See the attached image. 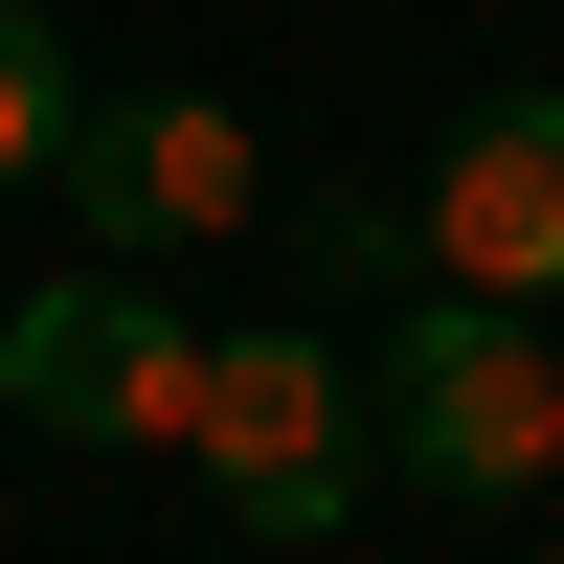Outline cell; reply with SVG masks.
<instances>
[{
	"label": "cell",
	"mask_w": 564,
	"mask_h": 564,
	"mask_svg": "<svg viewBox=\"0 0 564 564\" xmlns=\"http://www.w3.org/2000/svg\"><path fill=\"white\" fill-rule=\"evenodd\" d=\"M181 452H204V497H226L249 542H339L361 475H384V406H361V361L316 339V316H249V339H204Z\"/></svg>",
	"instance_id": "6da1fadb"
},
{
	"label": "cell",
	"mask_w": 564,
	"mask_h": 564,
	"mask_svg": "<svg viewBox=\"0 0 564 564\" xmlns=\"http://www.w3.org/2000/svg\"><path fill=\"white\" fill-rule=\"evenodd\" d=\"M361 406H384V475H430V497H542L564 475V339L497 316V294H406Z\"/></svg>",
	"instance_id": "7a4b0ae2"
},
{
	"label": "cell",
	"mask_w": 564,
	"mask_h": 564,
	"mask_svg": "<svg viewBox=\"0 0 564 564\" xmlns=\"http://www.w3.org/2000/svg\"><path fill=\"white\" fill-rule=\"evenodd\" d=\"M0 406L68 452H181V406H204V339H181V294H135V271H68V294L0 316Z\"/></svg>",
	"instance_id": "3957f363"
},
{
	"label": "cell",
	"mask_w": 564,
	"mask_h": 564,
	"mask_svg": "<svg viewBox=\"0 0 564 564\" xmlns=\"http://www.w3.org/2000/svg\"><path fill=\"white\" fill-rule=\"evenodd\" d=\"M45 181L90 204V249H113V271H135V249H226V226L271 204V159H249V113H226V90H90Z\"/></svg>",
	"instance_id": "277c9868"
},
{
	"label": "cell",
	"mask_w": 564,
	"mask_h": 564,
	"mask_svg": "<svg viewBox=\"0 0 564 564\" xmlns=\"http://www.w3.org/2000/svg\"><path fill=\"white\" fill-rule=\"evenodd\" d=\"M406 249L452 271V294H564V90H475L452 113V159L406 181Z\"/></svg>",
	"instance_id": "5b68a950"
},
{
	"label": "cell",
	"mask_w": 564,
	"mask_h": 564,
	"mask_svg": "<svg viewBox=\"0 0 564 564\" xmlns=\"http://www.w3.org/2000/svg\"><path fill=\"white\" fill-rule=\"evenodd\" d=\"M68 113H90V90H68V45L0 0V181H45V159H68Z\"/></svg>",
	"instance_id": "8992f818"
}]
</instances>
